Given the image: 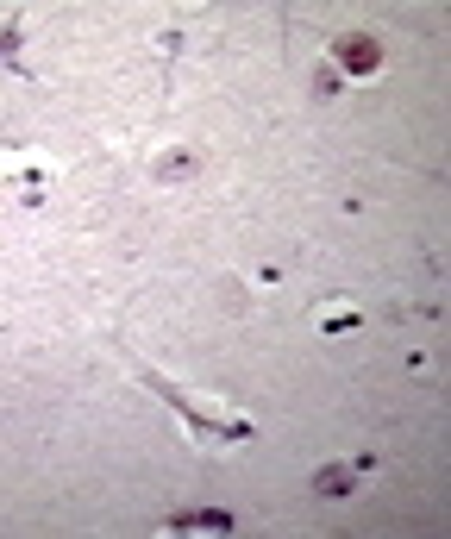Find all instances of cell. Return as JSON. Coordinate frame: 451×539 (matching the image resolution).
<instances>
[{
    "mask_svg": "<svg viewBox=\"0 0 451 539\" xmlns=\"http://www.w3.org/2000/svg\"><path fill=\"white\" fill-rule=\"evenodd\" d=\"M339 69H351V76H370V69H383V44L364 38V32L339 38Z\"/></svg>",
    "mask_w": 451,
    "mask_h": 539,
    "instance_id": "cell-1",
    "label": "cell"
},
{
    "mask_svg": "<svg viewBox=\"0 0 451 539\" xmlns=\"http://www.w3.org/2000/svg\"><path fill=\"white\" fill-rule=\"evenodd\" d=\"M351 483H358V477H351L345 464H326V471L314 477V489H320V496H351Z\"/></svg>",
    "mask_w": 451,
    "mask_h": 539,
    "instance_id": "cell-2",
    "label": "cell"
}]
</instances>
